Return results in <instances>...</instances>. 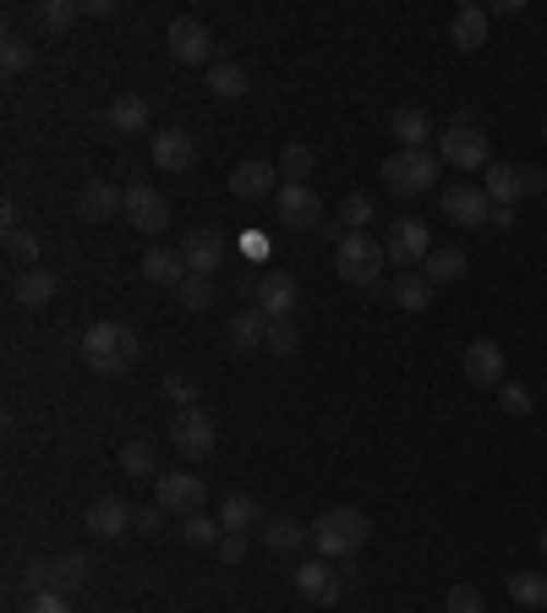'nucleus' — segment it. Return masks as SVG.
<instances>
[{
  "label": "nucleus",
  "instance_id": "21",
  "mask_svg": "<svg viewBox=\"0 0 547 613\" xmlns=\"http://www.w3.org/2000/svg\"><path fill=\"white\" fill-rule=\"evenodd\" d=\"M192 269H187V258L181 252H170V247H148L143 252V280L148 285H165V291H181V280H187Z\"/></svg>",
  "mask_w": 547,
  "mask_h": 613
},
{
  "label": "nucleus",
  "instance_id": "8",
  "mask_svg": "<svg viewBox=\"0 0 547 613\" xmlns=\"http://www.w3.org/2000/svg\"><path fill=\"white\" fill-rule=\"evenodd\" d=\"M127 225L132 231H143V236H159L165 225H170V203H165V192L159 187H148V181H132L127 187Z\"/></svg>",
  "mask_w": 547,
  "mask_h": 613
},
{
  "label": "nucleus",
  "instance_id": "39",
  "mask_svg": "<svg viewBox=\"0 0 547 613\" xmlns=\"http://www.w3.org/2000/svg\"><path fill=\"white\" fill-rule=\"evenodd\" d=\"M23 586H28V597H45V591H61V575H56V558H28V564H23Z\"/></svg>",
  "mask_w": 547,
  "mask_h": 613
},
{
  "label": "nucleus",
  "instance_id": "34",
  "mask_svg": "<svg viewBox=\"0 0 547 613\" xmlns=\"http://www.w3.org/2000/svg\"><path fill=\"white\" fill-rule=\"evenodd\" d=\"M509 597H514L520 608H547V575L514 569V575H509Z\"/></svg>",
  "mask_w": 547,
  "mask_h": 613
},
{
  "label": "nucleus",
  "instance_id": "48",
  "mask_svg": "<svg viewBox=\"0 0 547 613\" xmlns=\"http://www.w3.org/2000/svg\"><path fill=\"white\" fill-rule=\"evenodd\" d=\"M23 613H72V602H67L61 591H45V597H28Z\"/></svg>",
  "mask_w": 547,
  "mask_h": 613
},
{
  "label": "nucleus",
  "instance_id": "47",
  "mask_svg": "<svg viewBox=\"0 0 547 613\" xmlns=\"http://www.w3.org/2000/svg\"><path fill=\"white\" fill-rule=\"evenodd\" d=\"M165 394H170L181 411H192V400H198V384H192L187 373H170V378H165Z\"/></svg>",
  "mask_w": 547,
  "mask_h": 613
},
{
  "label": "nucleus",
  "instance_id": "51",
  "mask_svg": "<svg viewBox=\"0 0 547 613\" xmlns=\"http://www.w3.org/2000/svg\"><path fill=\"white\" fill-rule=\"evenodd\" d=\"M525 192H547V170H536V165H525Z\"/></svg>",
  "mask_w": 547,
  "mask_h": 613
},
{
  "label": "nucleus",
  "instance_id": "2",
  "mask_svg": "<svg viewBox=\"0 0 547 613\" xmlns=\"http://www.w3.org/2000/svg\"><path fill=\"white\" fill-rule=\"evenodd\" d=\"M367 515L361 509H323L318 520H312V547H318V558H350L361 542H367Z\"/></svg>",
  "mask_w": 547,
  "mask_h": 613
},
{
  "label": "nucleus",
  "instance_id": "28",
  "mask_svg": "<svg viewBox=\"0 0 547 613\" xmlns=\"http://www.w3.org/2000/svg\"><path fill=\"white\" fill-rule=\"evenodd\" d=\"M421 274H427L432 285H454V280H465V252H460V247H432L427 263H421Z\"/></svg>",
  "mask_w": 547,
  "mask_h": 613
},
{
  "label": "nucleus",
  "instance_id": "38",
  "mask_svg": "<svg viewBox=\"0 0 547 613\" xmlns=\"http://www.w3.org/2000/svg\"><path fill=\"white\" fill-rule=\"evenodd\" d=\"M121 471H127V476H143V482H148V476L159 482V455H154V444H127V449H121Z\"/></svg>",
  "mask_w": 547,
  "mask_h": 613
},
{
  "label": "nucleus",
  "instance_id": "10",
  "mask_svg": "<svg viewBox=\"0 0 547 613\" xmlns=\"http://www.w3.org/2000/svg\"><path fill=\"white\" fill-rule=\"evenodd\" d=\"M383 252H389V263H427V252H432L427 225L421 220H394L383 231Z\"/></svg>",
  "mask_w": 547,
  "mask_h": 613
},
{
  "label": "nucleus",
  "instance_id": "12",
  "mask_svg": "<svg viewBox=\"0 0 547 613\" xmlns=\"http://www.w3.org/2000/svg\"><path fill=\"white\" fill-rule=\"evenodd\" d=\"M252 307H258L263 318H296V280H290L285 269H269V274L258 280V291H252Z\"/></svg>",
  "mask_w": 547,
  "mask_h": 613
},
{
  "label": "nucleus",
  "instance_id": "27",
  "mask_svg": "<svg viewBox=\"0 0 547 613\" xmlns=\"http://www.w3.org/2000/svg\"><path fill=\"white\" fill-rule=\"evenodd\" d=\"M110 127H116L121 138H138V132H148V99H138V94H121V99L110 105Z\"/></svg>",
  "mask_w": 547,
  "mask_h": 613
},
{
  "label": "nucleus",
  "instance_id": "50",
  "mask_svg": "<svg viewBox=\"0 0 547 613\" xmlns=\"http://www.w3.org/2000/svg\"><path fill=\"white\" fill-rule=\"evenodd\" d=\"M138 531H165V509H159V504L138 509Z\"/></svg>",
  "mask_w": 547,
  "mask_h": 613
},
{
  "label": "nucleus",
  "instance_id": "32",
  "mask_svg": "<svg viewBox=\"0 0 547 613\" xmlns=\"http://www.w3.org/2000/svg\"><path fill=\"white\" fill-rule=\"evenodd\" d=\"M263 542H269L274 553H296L301 542H312V531H301L290 515H274V520H263Z\"/></svg>",
  "mask_w": 547,
  "mask_h": 613
},
{
  "label": "nucleus",
  "instance_id": "37",
  "mask_svg": "<svg viewBox=\"0 0 547 613\" xmlns=\"http://www.w3.org/2000/svg\"><path fill=\"white\" fill-rule=\"evenodd\" d=\"M176 296H181L187 313H209V307H214V274H187Z\"/></svg>",
  "mask_w": 547,
  "mask_h": 613
},
{
  "label": "nucleus",
  "instance_id": "44",
  "mask_svg": "<svg viewBox=\"0 0 547 613\" xmlns=\"http://www.w3.org/2000/svg\"><path fill=\"white\" fill-rule=\"evenodd\" d=\"M88 569H94V564H88L83 553H67V558H56V575H61V597H67L72 586H83V580H88Z\"/></svg>",
  "mask_w": 547,
  "mask_h": 613
},
{
  "label": "nucleus",
  "instance_id": "46",
  "mask_svg": "<svg viewBox=\"0 0 547 613\" xmlns=\"http://www.w3.org/2000/svg\"><path fill=\"white\" fill-rule=\"evenodd\" d=\"M443 613H481V591L476 586H454L443 597Z\"/></svg>",
  "mask_w": 547,
  "mask_h": 613
},
{
  "label": "nucleus",
  "instance_id": "7",
  "mask_svg": "<svg viewBox=\"0 0 547 613\" xmlns=\"http://www.w3.org/2000/svg\"><path fill=\"white\" fill-rule=\"evenodd\" d=\"M165 45H170V56H176L181 67H214V34H209V23H198V17H176V23L165 28Z\"/></svg>",
  "mask_w": 547,
  "mask_h": 613
},
{
  "label": "nucleus",
  "instance_id": "19",
  "mask_svg": "<svg viewBox=\"0 0 547 613\" xmlns=\"http://www.w3.org/2000/svg\"><path fill=\"white\" fill-rule=\"evenodd\" d=\"M285 181H280V170L274 165H263V160H247V165H236V176H230V192L236 198H247V203H258V198H274Z\"/></svg>",
  "mask_w": 547,
  "mask_h": 613
},
{
  "label": "nucleus",
  "instance_id": "4",
  "mask_svg": "<svg viewBox=\"0 0 547 613\" xmlns=\"http://www.w3.org/2000/svg\"><path fill=\"white\" fill-rule=\"evenodd\" d=\"M438 154H427V149H400V154H389L383 160V187L394 192V198H416V192H427L432 181H438Z\"/></svg>",
  "mask_w": 547,
  "mask_h": 613
},
{
  "label": "nucleus",
  "instance_id": "45",
  "mask_svg": "<svg viewBox=\"0 0 547 613\" xmlns=\"http://www.w3.org/2000/svg\"><path fill=\"white\" fill-rule=\"evenodd\" d=\"M498 405H503L509 416H531V405H536V400H531V389H525V384H498Z\"/></svg>",
  "mask_w": 547,
  "mask_h": 613
},
{
  "label": "nucleus",
  "instance_id": "5",
  "mask_svg": "<svg viewBox=\"0 0 547 613\" xmlns=\"http://www.w3.org/2000/svg\"><path fill=\"white\" fill-rule=\"evenodd\" d=\"M438 160L454 165V170H487L492 165V149H487V132L476 121H454L449 132H438Z\"/></svg>",
  "mask_w": 547,
  "mask_h": 613
},
{
  "label": "nucleus",
  "instance_id": "30",
  "mask_svg": "<svg viewBox=\"0 0 547 613\" xmlns=\"http://www.w3.org/2000/svg\"><path fill=\"white\" fill-rule=\"evenodd\" d=\"M258 520H263V515H258V498H247V493H230V498L219 504V526H225V531H241V537H247Z\"/></svg>",
  "mask_w": 547,
  "mask_h": 613
},
{
  "label": "nucleus",
  "instance_id": "31",
  "mask_svg": "<svg viewBox=\"0 0 547 613\" xmlns=\"http://www.w3.org/2000/svg\"><path fill=\"white\" fill-rule=\"evenodd\" d=\"M181 542H187V547H219V542H225L219 515H203V509L187 515V520H181Z\"/></svg>",
  "mask_w": 547,
  "mask_h": 613
},
{
  "label": "nucleus",
  "instance_id": "3",
  "mask_svg": "<svg viewBox=\"0 0 547 613\" xmlns=\"http://www.w3.org/2000/svg\"><path fill=\"white\" fill-rule=\"evenodd\" d=\"M383 241H372L367 231H350V236H340L334 241V269H340V280L345 285H378L383 280Z\"/></svg>",
  "mask_w": 547,
  "mask_h": 613
},
{
  "label": "nucleus",
  "instance_id": "18",
  "mask_svg": "<svg viewBox=\"0 0 547 613\" xmlns=\"http://www.w3.org/2000/svg\"><path fill=\"white\" fill-rule=\"evenodd\" d=\"M487 28H492V12H481V7H465L454 12V23H449V45L454 50H465V56H476L481 45H487Z\"/></svg>",
  "mask_w": 547,
  "mask_h": 613
},
{
  "label": "nucleus",
  "instance_id": "17",
  "mask_svg": "<svg viewBox=\"0 0 547 613\" xmlns=\"http://www.w3.org/2000/svg\"><path fill=\"white\" fill-rule=\"evenodd\" d=\"M170 444H176L187 460H203V455L214 449V422H209L203 411H181V416L170 422Z\"/></svg>",
  "mask_w": 547,
  "mask_h": 613
},
{
  "label": "nucleus",
  "instance_id": "14",
  "mask_svg": "<svg viewBox=\"0 0 547 613\" xmlns=\"http://www.w3.org/2000/svg\"><path fill=\"white\" fill-rule=\"evenodd\" d=\"M443 214H449L454 225H487V220H492V198H487L476 181H460V187L443 192Z\"/></svg>",
  "mask_w": 547,
  "mask_h": 613
},
{
  "label": "nucleus",
  "instance_id": "23",
  "mask_svg": "<svg viewBox=\"0 0 547 613\" xmlns=\"http://www.w3.org/2000/svg\"><path fill=\"white\" fill-rule=\"evenodd\" d=\"M181 258H187L192 274H214V269L225 263V236H214V231H192V236L181 241Z\"/></svg>",
  "mask_w": 547,
  "mask_h": 613
},
{
  "label": "nucleus",
  "instance_id": "13",
  "mask_svg": "<svg viewBox=\"0 0 547 613\" xmlns=\"http://www.w3.org/2000/svg\"><path fill=\"white\" fill-rule=\"evenodd\" d=\"M460 373L476 389H498L503 384V351H498V340H471L465 356H460Z\"/></svg>",
  "mask_w": 547,
  "mask_h": 613
},
{
  "label": "nucleus",
  "instance_id": "15",
  "mask_svg": "<svg viewBox=\"0 0 547 613\" xmlns=\"http://www.w3.org/2000/svg\"><path fill=\"white\" fill-rule=\"evenodd\" d=\"M83 526L94 537H127V531H138V509L127 498H94L88 515H83Z\"/></svg>",
  "mask_w": 547,
  "mask_h": 613
},
{
  "label": "nucleus",
  "instance_id": "49",
  "mask_svg": "<svg viewBox=\"0 0 547 613\" xmlns=\"http://www.w3.org/2000/svg\"><path fill=\"white\" fill-rule=\"evenodd\" d=\"M214 553H219L225 564H241V558H247V537H241V531H225V542H219Z\"/></svg>",
  "mask_w": 547,
  "mask_h": 613
},
{
  "label": "nucleus",
  "instance_id": "33",
  "mask_svg": "<svg viewBox=\"0 0 547 613\" xmlns=\"http://www.w3.org/2000/svg\"><path fill=\"white\" fill-rule=\"evenodd\" d=\"M389 132L400 138V149H427V132H432V127H427L421 110H394V116H389Z\"/></svg>",
  "mask_w": 547,
  "mask_h": 613
},
{
  "label": "nucleus",
  "instance_id": "43",
  "mask_svg": "<svg viewBox=\"0 0 547 613\" xmlns=\"http://www.w3.org/2000/svg\"><path fill=\"white\" fill-rule=\"evenodd\" d=\"M269 351L274 356H296L301 351V334H296L290 318H269Z\"/></svg>",
  "mask_w": 547,
  "mask_h": 613
},
{
  "label": "nucleus",
  "instance_id": "56",
  "mask_svg": "<svg viewBox=\"0 0 547 613\" xmlns=\"http://www.w3.org/2000/svg\"><path fill=\"white\" fill-rule=\"evenodd\" d=\"M542 132H547V121H542Z\"/></svg>",
  "mask_w": 547,
  "mask_h": 613
},
{
  "label": "nucleus",
  "instance_id": "25",
  "mask_svg": "<svg viewBox=\"0 0 547 613\" xmlns=\"http://www.w3.org/2000/svg\"><path fill=\"white\" fill-rule=\"evenodd\" d=\"M230 351H263L269 345V318L258 313V307H247V313H236L230 318Z\"/></svg>",
  "mask_w": 547,
  "mask_h": 613
},
{
  "label": "nucleus",
  "instance_id": "42",
  "mask_svg": "<svg viewBox=\"0 0 547 613\" xmlns=\"http://www.w3.org/2000/svg\"><path fill=\"white\" fill-rule=\"evenodd\" d=\"M280 176H285V181L312 176V149H307V143H285V154H280Z\"/></svg>",
  "mask_w": 547,
  "mask_h": 613
},
{
  "label": "nucleus",
  "instance_id": "16",
  "mask_svg": "<svg viewBox=\"0 0 547 613\" xmlns=\"http://www.w3.org/2000/svg\"><path fill=\"white\" fill-rule=\"evenodd\" d=\"M121 209H127V192L110 187V181H99V176L78 192V220H88V225H105V220H116Z\"/></svg>",
  "mask_w": 547,
  "mask_h": 613
},
{
  "label": "nucleus",
  "instance_id": "35",
  "mask_svg": "<svg viewBox=\"0 0 547 613\" xmlns=\"http://www.w3.org/2000/svg\"><path fill=\"white\" fill-rule=\"evenodd\" d=\"M34 17H39V28H50V34H67V28L83 17V7H78V0H39V7H34Z\"/></svg>",
  "mask_w": 547,
  "mask_h": 613
},
{
  "label": "nucleus",
  "instance_id": "55",
  "mask_svg": "<svg viewBox=\"0 0 547 613\" xmlns=\"http://www.w3.org/2000/svg\"><path fill=\"white\" fill-rule=\"evenodd\" d=\"M542 558H547V526H542Z\"/></svg>",
  "mask_w": 547,
  "mask_h": 613
},
{
  "label": "nucleus",
  "instance_id": "20",
  "mask_svg": "<svg viewBox=\"0 0 547 613\" xmlns=\"http://www.w3.org/2000/svg\"><path fill=\"white\" fill-rule=\"evenodd\" d=\"M192 160H198L192 132H181V127L154 132V165H159V170H192Z\"/></svg>",
  "mask_w": 547,
  "mask_h": 613
},
{
  "label": "nucleus",
  "instance_id": "24",
  "mask_svg": "<svg viewBox=\"0 0 547 613\" xmlns=\"http://www.w3.org/2000/svg\"><path fill=\"white\" fill-rule=\"evenodd\" d=\"M56 291H61V280H56V269H45V263L17 274V302H23V307H34V313H39V307H50V302H56Z\"/></svg>",
  "mask_w": 547,
  "mask_h": 613
},
{
  "label": "nucleus",
  "instance_id": "11",
  "mask_svg": "<svg viewBox=\"0 0 547 613\" xmlns=\"http://www.w3.org/2000/svg\"><path fill=\"white\" fill-rule=\"evenodd\" d=\"M296 591L307 597V602H340V591H345V575L329 564V558H307V564H296Z\"/></svg>",
  "mask_w": 547,
  "mask_h": 613
},
{
  "label": "nucleus",
  "instance_id": "22",
  "mask_svg": "<svg viewBox=\"0 0 547 613\" xmlns=\"http://www.w3.org/2000/svg\"><path fill=\"white\" fill-rule=\"evenodd\" d=\"M481 192L492 198V209H514V198H525V165H487Z\"/></svg>",
  "mask_w": 547,
  "mask_h": 613
},
{
  "label": "nucleus",
  "instance_id": "41",
  "mask_svg": "<svg viewBox=\"0 0 547 613\" xmlns=\"http://www.w3.org/2000/svg\"><path fill=\"white\" fill-rule=\"evenodd\" d=\"M378 220V203L367 198V192H350L345 203H340V225H350V231H367Z\"/></svg>",
  "mask_w": 547,
  "mask_h": 613
},
{
  "label": "nucleus",
  "instance_id": "40",
  "mask_svg": "<svg viewBox=\"0 0 547 613\" xmlns=\"http://www.w3.org/2000/svg\"><path fill=\"white\" fill-rule=\"evenodd\" d=\"M28 67H34V45H28V39H17V34L0 39V72L17 78V72H28Z\"/></svg>",
  "mask_w": 547,
  "mask_h": 613
},
{
  "label": "nucleus",
  "instance_id": "54",
  "mask_svg": "<svg viewBox=\"0 0 547 613\" xmlns=\"http://www.w3.org/2000/svg\"><path fill=\"white\" fill-rule=\"evenodd\" d=\"M487 225H498V231H509V225H514V209H492V220H487Z\"/></svg>",
  "mask_w": 547,
  "mask_h": 613
},
{
  "label": "nucleus",
  "instance_id": "26",
  "mask_svg": "<svg viewBox=\"0 0 547 613\" xmlns=\"http://www.w3.org/2000/svg\"><path fill=\"white\" fill-rule=\"evenodd\" d=\"M389 296H394L405 313H427V307H432V280H427L421 269H405V274L389 285Z\"/></svg>",
  "mask_w": 547,
  "mask_h": 613
},
{
  "label": "nucleus",
  "instance_id": "1",
  "mask_svg": "<svg viewBox=\"0 0 547 613\" xmlns=\"http://www.w3.org/2000/svg\"><path fill=\"white\" fill-rule=\"evenodd\" d=\"M138 329L132 323H116V318H105V323H94L88 334H83V362L94 367V373H127L132 362H138Z\"/></svg>",
  "mask_w": 547,
  "mask_h": 613
},
{
  "label": "nucleus",
  "instance_id": "29",
  "mask_svg": "<svg viewBox=\"0 0 547 613\" xmlns=\"http://www.w3.org/2000/svg\"><path fill=\"white\" fill-rule=\"evenodd\" d=\"M252 83H247V67H236V61H214L209 67V94H219V99H241Z\"/></svg>",
  "mask_w": 547,
  "mask_h": 613
},
{
  "label": "nucleus",
  "instance_id": "53",
  "mask_svg": "<svg viewBox=\"0 0 547 613\" xmlns=\"http://www.w3.org/2000/svg\"><path fill=\"white\" fill-rule=\"evenodd\" d=\"M0 225H7V231H23V225H17V203H12V198L0 203Z\"/></svg>",
  "mask_w": 547,
  "mask_h": 613
},
{
  "label": "nucleus",
  "instance_id": "52",
  "mask_svg": "<svg viewBox=\"0 0 547 613\" xmlns=\"http://www.w3.org/2000/svg\"><path fill=\"white\" fill-rule=\"evenodd\" d=\"M116 7H110V0H83V17H110Z\"/></svg>",
  "mask_w": 547,
  "mask_h": 613
},
{
  "label": "nucleus",
  "instance_id": "36",
  "mask_svg": "<svg viewBox=\"0 0 547 613\" xmlns=\"http://www.w3.org/2000/svg\"><path fill=\"white\" fill-rule=\"evenodd\" d=\"M7 258H12V263H23V269H39L45 241H39L34 231H7Z\"/></svg>",
  "mask_w": 547,
  "mask_h": 613
},
{
  "label": "nucleus",
  "instance_id": "9",
  "mask_svg": "<svg viewBox=\"0 0 547 613\" xmlns=\"http://www.w3.org/2000/svg\"><path fill=\"white\" fill-rule=\"evenodd\" d=\"M203 498H209V482L192 476V471H165V476H159V493H154V504H159L165 515H198Z\"/></svg>",
  "mask_w": 547,
  "mask_h": 613
},
{
  "label": "nucleus",
  "instance_id": "6",
  "mask_svg": "<svg viewBox=\"0 0 547 613\" xmlns=\"http://www.w3.org/2000/svg\"><path fill=\"white\" fill-rule=\"evenodd\" d=\"M274 220H280L285 231H318V225H323V198H318L307 181H285V187L274 192Z\"/></svg>",
  "mask_w": 547,
  "mask_h": 613
}]
</instances>
